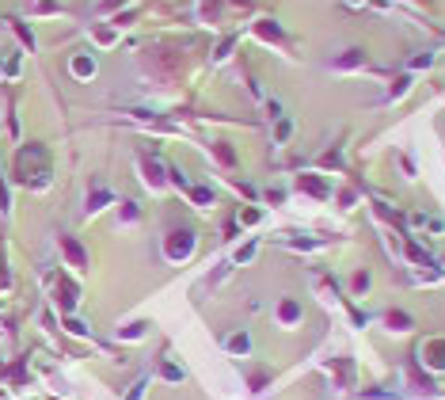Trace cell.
<instances>
[{"label":"cell","mask_w":445,"mask_h":400,"mask_svg":"<svg viewBox=\"0 0 445 400\" xmlns=\"http://www.w3.org/2000/svg\"><path fill=\"white\" fill-rule=\"evenodd\" d=\"M61 248H65V256L73 259V267H84V263H88V256H84V248H80V244H77V240H73V237H65V240H61Z\"/></svg>","instance_id":"obj_4"},{"label":"cell","mask_w":445,"mask_h":400,"mask_svg":"<svg viewBox=\"0 0 445 400\" xmlns=\"http://www.w3.org/2000/svg\"><path fill=\"white\" fill-rule=\"evenodd\" d=\"M27 8H31V12H39V15H54V12H61L58 0H27Z\"/></svg>","instance_id":"obj_6"},{"label":"cell","mask_w":445,"mask_h":400,"mask_svg":"<svg viewBox=\"0 0 445 400\" xmlns=\"http://www.w3.org/2000/svg\"><path fill=\"white\" fill-rule=\"evenodd\" d=\"M12 27H15V35L23 39V46H27V50H35V35L27 31V23H12Z\"/></svg>","instance_id":"obj_8"},{"label":"cell","mask_w":445,"mask_h":400,"mask_svg":"<svg viewBox=\"0 0 445 400\" xmlns=\"http://www.w3.org/2000/svg\"><path fill=\"white\" fill-rule=\"evenodd\" d=\"M15 180L27 183V187L42 191L50 183V153L42 145H23L15 153Z\"/></svg>","instance_id":"obj_1"},{"label":"cell","mask_w":445,"mask_h":400,"mask_svg":"<svg viewBox=\"0 0 445 400\" xmlns=\"http://www.w3.org/2000/svg\"><path fill=\"white\" fill-rule=\"evenodd\" d=\"M122 336H126V339H137V336H145V324H130V328L122 332Z\"/></svg>","instance_id":"obj_14"},{"label":"cell","mask_w":445,"mask_h":400,"mask_svg":"<svg viewBox=\"0 0 445 400\" xmlns=\"http://www.w3.org/2000/svg\"><path fill=\"white\" fill-rule=\"evenodd\" d=\"M426 355H430V358H426L430 366H445V347H441V343H430V347H426Z\"/></svg>","instance_id":"obj_7"},{"label":"cell","mask_w":445,"mask_h":400,"mask_svg":"<svg viewBox=\"0 0 445 400\" xmlns=\"http://www.w3.org/2000/svg\"><path fill=\"white\" fill-rule=\"evenodd\" d=\"M229 347L236 351V355H244V351H248V336H236V339H229Z\"/></svg>","instance_id":"obj_13"},{"label":"cell","mask_w":445,"mask_h":400,"mask_svg":"<svg viewBox=\"0 0 445 400\" xmlns=\"http://www.w3.org/2000/svg\"><path fill=\"white\" fill-rule=\"evenodd\" d=\"M92 35H96V42H103V46H111V42H115V31H111V27H96Z\"/></svg>","instance_id":"obj_10"},{"label":"cell","mask_w":445,"mask_h":400,"mask_svg":"<svg viewBox=\"0 0 445 400\" xmlns=\"http://www.w3.org/2000/svg\"><path fill=\"white\" fill-rule=\"evenodd\" d=\"M65 328H69L73 336H88V324L84 320H65Z\"/></svg>","instance_id":"obj_12"},{"label":"cell","mask_w":445,"mask_h":400,"mask_svg":"<svg viewBox=\"0 0 445 400\" xmlns=\"http://www.w3.org/2000/svg\"><path fill=\"white\" fill-rule=\"evenodd\" d=\"M69 73L77 80H92L96 77V58H92V54H77V58L69 61Z\"/></svg>","instance_id":"obj_3"},{"label":"cell","mask_w":445,"mask_h":400,"mask_svg":"<svg viewBox=\"0 0 445 400\" xmlns=\"http://www.w3.org/2000/svg\"><path fill=\"white\" fill-rule=\"evenodd\" d=\"M0 210H12V194H8V183H4V175H0Z\"/></svg>","instance_id":"obj_11"},{"label":"cell","mask_w":445,"mask_h":400,"mask_svg":"<svg viewBox=\"0 0 445 400\" xmlns=\"http://www.w3.org/2000/svg\"><path fill=\"white\" fill-rule=\"evenodd\" d=\"M282 320H301V305L286 301V305H282Z\"/></svg>","instance_id":"obj_9"},{"label":"cell","mask_w":445,"mask_h":400,"mask_svg":"<svg viewBox=\"0 0 445 400\" xmlns=\"http://www.w3.org/2000/svg\"><path fill=\"white\" fill-rule=\"evenodd\" d=\"M191 248H194V237H191V232H172V237H168V256H172V259L191 256Z\"/></svg>","instance_id":"obj_2"},{"label":"cell","mask_w":445,"mask_h":400,"mask_svg":"<svg viewBox=\"0 0 445 400\" xmlns=\"http://www.w3.org/2000/svg\"><path fill=\"white\" fill-rule=\"evenodd\" d=\"M107 202H111V191H107V187H99V183H96V187H92V199H88V213L103 210Z\"/></svg>","instance_id":"obj_5"}]
</instances>
